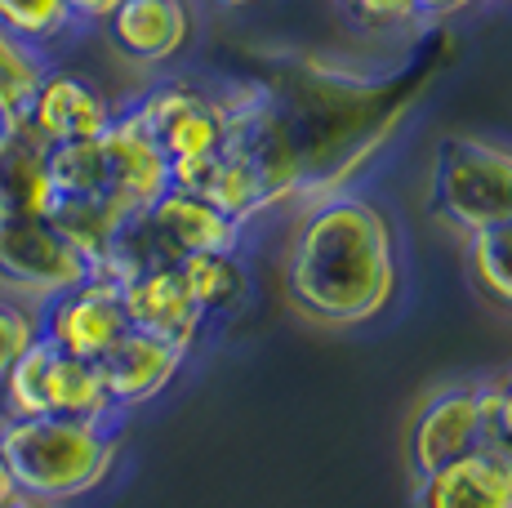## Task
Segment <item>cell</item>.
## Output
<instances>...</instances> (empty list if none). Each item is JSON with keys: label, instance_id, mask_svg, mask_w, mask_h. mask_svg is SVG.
I'll return each instance as SVG.
<instances>
[{"label": "cell", "instance_id": "4316f807", "mask_svg": "<svg viewBox=\"0 0 512 508\" xmlns=\"http://www.w3.org/2000/svg\"><path fill=\"white\" fill-rule=\"evenodd\" d=\"M477 5H486V0H415V27L455 23V18L472 14Z\"/></svg>", "mask_w": 512, "mask_h": 508}, {"label": "cell", "instance_id": "5bb4252c", "mask_svg": "<svg viewBox=\"0 0 512 508\" xmlns=\"http://www.w3.org/2000/svg\"><path fill=\"white\" fill-rule=\"evenodd\" d=\"M121 304H125V317H130L134 330L156 335V339H170V344H179L183 353H192L196 339H201L205 326H210V321H205V312L196 308L192 290H187L179 263L125 281V286H121Z\"/></svg>", "mask_w": 512, "mask_h": 508}, {"label": "cell", "instance_id": "7c38bea8", "mask_svg": "<svg viewBox=\"0 0 512 508\" xmlns=\"http://www.w3.org/2000/svg\"><path fill=\"white\" fill-rule=\"evenodd\" d=\"M98 148L107 156V183H112V201L121 210L143 214L170 188V161L130 103L116 107L112 125L98 134Z\"/></svg>", "mask_w": 512, "mask_h": 508}, {"label": "cell", "instance_id": "2e32d148", "mask_svg": "<svg viewBox=\"0 0 512 508\" xmlns=\"http://www.w3.org/2000/svg\"><path fill=\"white\" fill-rule=\"evenodd\" d=\"M147 219L179 259H187V254H236L245 237V223L228 219L219 205L183 188H165L147 205Z\"/></svg>", "mask_w": 512, "mask_h": 508}, {"label": "cell", "instance_id": "4dcf8cb0", "mask_svg": "<svg viewBox=\"0 0 512 508\" xmlns=\"http://www.w3.org/2000/svg\"><path fill=\"white\" fill-rule=\"evenodd\" d=\"M18 486H14V477H9V464H5V455H0V504L9 500V495H14Z\"/></svg>", "mask_w": 512, "mask_h": 508}, {"label": "cell", "instance_id": "ffe728a7", "mask_svg": "<svg viewBox=\"0 0 512 508\" xmlns=\"http://www.w3.org/2000/svg\"><path fill=\"white\" fill-rule=\"evenodd\" d=\"M54 344L36 339L0 379V419H45L49 415V366H54Z\"/></svg>", "mask_w": 512, "mask_h": 508}, {"label": "cell", "instance_id": "4fadbf2b", "mask_svg": "<svg viewBox=\"0 0 512 508\" xmlns=\"http://www.w3.org/2000/svg\"><path fill=\"white\" fill-rule=\"evenodd\" d=\"M187 353L170 339H156V335H143V330H125L103 357L94 361L98 375H103V388L112 397L116 410H134V406H147L152 397H161L165 388L179 379Z\"/></svg>", "mask_w": 512, "mask_h": 508}, {"label": "cell", "instance_id": "6da1fadb", "mask_svg": "<svg viewBox=\"0 0 512 508\" xmlns=\"http://www.w3.org/2000/svg\"><path fill=\"white\" fill-rule=\"evenodd\" d=\"M268 90L290 130L294 165H299V201H321L348 192V179L388 143L419 90L406 81H379L317 58H281L268 76Z\"/></svg>", "mask_w": 512, "mask_h": 508}, {"label": "cell", "instance_id": "30bf717a", "mask_svg": "<svg viewBox=\"0 0 512 508\" xmlns=\"http://www.w3.org/2000/svg\"><path fill=\"white\" fill-rule=\"evenodd\" d=\"M415 508H512V437L490 424L472 455L423 473Z\"/></svg>", "mask_w": 512, "mask_h": 508}, {"label": "cell", "instance_id": "d6986e66", "mask_svg": "<svg viewBox=\"0 0 512 508\" xmlns=\"http://www.w3.org/2000/svg\"><path fill=\"white\" fill-rule=\"evenodd\" d=\"M179 272L192 290L196 308L205 312V321L232 317L250 295V277H245L241 254H187L179 259Z\"/></svg>", "mask_w": 512, "mask_h": 508}, {"label": "cell", "instance_id": "5b68a950", "mask_svg": "<svg viewBox=\"0 0 512 508\" xmlns=\"http://www.w3.org/2000/svg\"><path fill=\"white\" fill-rule=\"evenodd\" d=\"M90 277L85 254L45 219H0V286L14 299L41 308L45 299Z\"/></svg>", "mask_w": 512, "mask_h": 508}, {"label": "cell", "instance_id": "1f68e13d", "mask_svg": "<svg viewBox=\"0 0 512 508\" xmlns=\"http://www.w3.org/2000/svg\"><path fill=\"white\" fill-rule=\"evenodd\" d=\"M219 9H250V5H259V0H214Z\"/></svg>", "mask_w": 512, "mask_h": 508}, {"label": "cell", "instance_id": "ba28073f", "mask_svg": "<svg viewBox=\"0 0 512 508\" xmlns=\"http://www.w3.org/2000/svg\"><path fill=\"white\" fill-rule=\"evenodd\" d=\"M490 424H495V384H468L437 393L410 428V468H415V477L450 464V459L472 455L486 442Z\"/></svg>", "mask_w": 512, "mask_h": 508}, {"label": "cell", "instance_id": "f1b7e54d", "mask_svg": "<svg viewBox=\"0 0 512 508\" xmlns=\"http://www.w3.org/2000/svg\"><path fill=\"white\" fill-rule=\"evenodd\" d=\"M495 428L512 437V379L495 384Z\"/></svg>", "mask_w": 512, "mask_h": 508}, {"label": "cell", "instance_id": "7a4b0ae2", "mask_svg": "<svg viewBox=\"0 0 512 508\" xmlns=\"http://www.w3.org/2000/svg\"><path fill=\"white\" fill-rule=\"evenodd\" d=\"M397 232L383 205L361 192L312 201L285 250V295L308 321L352 330L383 317L397 299Z\"/></svg>", "mask_w": 512, "mask_h": 508}, {"label": "cell", "instance_id": "277c9868", "mask_svg": "<svg viewBox=\"0 0 512 508\" xmlns=\"http://www.w3.org/2000/svg\"><path fill=\"white\" fill-rule=\"evenodd\" d=\"M432 214L464 237L512 223V143L450 134L432 152Z\"/></svg>", "mask_w": 512, "mask_h": 508}, {"label": "cell", "instance_id": "3957f363", "mask_svg": "<svg viewBox=\"0 0 512 508\" xmlns=\"http://www.w3.org/2000/svg\"><path fill=\"white\" fill-rule=\"evenodd\" d=\"M0 455L23 495L45 504H72L98 491L121 459L116 424H76V419H0Z\"/></svg>", "mask_w": 512, "mask_h": 508}, {"label": "cell", "instance_id": "cb8c5ba5", "mask_svg": "<svg viewBox=\"0 0 512 508\" xmlns=\"http://www.w3.org/2000/svg\"><path fill=\"white\" fill-rule=\"evenodd\" d=\"M45 67H49V58L41 50L23 45L18 36H9L0 27V121L27 112V99H32L36 81L45 76Z\"/></svg>", "mask_w": 512, "mask_h": 508}, {"label": "cell", "instance_id": "44dd1931", "mask_svg": "<svg viewBox=\"0 0 512 508\" xmlns=\"http://www.w3.org/2000/svg\"><path fill=\"white\" fill-rule=\"evenodd\" d=\"M0 27L9 36H18L23 45L41 50L49 58V50L67 45L72 36H81L67 0H0Z\"/></svg>", "mask_w": 512, "mask_h": 508}, {"label": "cell", "instance_id": "ac0fdd59", "mask_svg": "<svg viewBox=\"0 0 512 508\" xmlns=\"http://www.w3.org/2000/svg\"><path fill=\"white\" fill-rule=\"evenodd\" d=\"M45 219L54 223V228L85 254V263H90V277H94L98 259L107 254L112 237L121 232V223L130 219V210H121L112 197H54V205H49Z\"/></svg>", "mask_w": 512, "mask_h": 508}, {"label": "cell", "instance_id": "e0dca14e", "mask_svg": "<svg viewBox=\"0 0 512 508\" xmlns=\"http://www.w3.org/2000/svg\"><path fill=\"white\" fill-rule=\"evenodd\" d=\"M49 415L76 419V424H121V410L112 406L94 361L54 353L49 366Z\"/></svg>", "mask_w": 512, "mask_h": 508}, {"label": "cell", "instance_id": "603a6c76", "mask_svg": "<svg viewBox=\"0 0 512 508\" xmlns=\"http://www.w3.org/2000/svg\"><path fill=\"white\" fill-rule=\"evenodd\" d=\"M49 183H54V197H112L107 156L98 139L49 148Z\"/></svg>", "mask_w": 512, "mask_h": 508}, {"label": "cell", "instance_id": "d4e9b609", "mask_svg": "<svg viewBox=\"0 0 512 508\" xmlns=\"http://www.w3.org/2000/svg\"><path fill=\"white\" fill-rule=\"evenodd\" d=\"M339 14L366 36H392L415 27V0H339Z\"/></svg>", "mask_w": 512, "mask_h": 508}, {"label": "cell", "instance_id": "f546056e", "mask_svg": "<svg viewBox=\"0 0 512 508\" xmlns=\"http://www.w3.org/2000/svg\"><path fill=\"white\" fill-rule=\"evenodd\" d=\"M0 508H54V504L36 500V495H23V491H14V495H9V500L0 504Z\"/></svg>", "mask_w": 512, "mask_h": 508}, {"label": "cell", "instance_id": "83f0119b", "mask_svg": "<svg viewBox=\"0 0 512 508\" xmlns=\"http://www.w3.org/2000/svg\"><path fill=\"white\" fill-rule=\"evenodd\" d=\"M121 5L125 0H67V9H72V18H76L81 32H98V27H103Z\"/></svg>", "mask_w": 512, "mask_h": 508}, {"label": "cell", "instance_id": "7402d4cb", "mask_svg": "<svg viewBox=\"0 0 512 508\" xmlns=\"http://www.w3.org/2000/svg\"><path fill=\"white\" fill-rule=\"evenodd\" d=\"M468 272L472 286L495 308L512 312V223H495L468 237Z\"/></svg>", "mask_w": 512, "mask_h": 508}, {"label": "cell", "instance_id": "484cf974", "mask_svg": "<svg viewBox=\"0 0 512 508\" xmlns=\"http://www.w3.org/2000/svg\"><path fill=\"white\" fill-rule=\"evenodd\" d=\"M36 339H41V312L14 295L0 299V379Z\"/></svg>", "mask_w": 512, "mask_h": 508}, {"label": "cell", "instance_id": "d6a6232c", "mask_svg": "<svg viewBox=\"0 0 512 508\" xmlns=\"http://www.w3.org/2000/svg\"><path fill=\"white\" fill-rule=\"evenodd\" d=\"M495 5H512V0H495Z\"/></svg>", "mask_w": 512, "mask_h": 508}, {"label": "cell", "instance_id": "52a82bcc", "mask_svg": "<svg viewBox=\"0 0 512 508\" xmlns=\"http://www.w3.org/2000/svg\"><path fill=\"white\" fill-rule=\"evenodd\" d=\"M36 312H41L45 344H54L58 353L81 357V361H98L130 330V317H125V304H121V286L103 281V277H85L81 286L45 299Z\"/></svg>", "mask_w": 512, "mask_h": 508}, {"label": "cell", "instance_id": "9c48e42d", "mask_svg": "<svg viewBox=\"0 0 512 508\" xmlns=\"http://www.w3.org/2000/svg\"><path fill=\"white\" fill-rule=\"evenodd\" d=\"M116 107L107 99V90L94 81L90 72H76V67L49 63L45 76L36 81L32 99H27V125L49 143H81V139H98V134L112 125Z\"/></svg>", "mask_w": 512, "mask_h": 508}, {"label": "cell", "instance_id": "8fae6325", "mask_svg": "<svg viewBox=\"0 0 512 508\" xmlns=\"http://www.w3.org/2000/svg\"><path fill=\"white\" fill-rule=\"evenodd\" d=\"M98 32L130 67L156 72L192 50L196 9L192 0H125Z\"/></svg>", "mask_w": 512, "mask_h": 508}, {"label": "cell", "instance_id": "8992f818", "mask_svg": "<svg viewBox=\"0 0 512 508\" xmlns=\"http://www.w3.org/2000/svg\"><path fill=\"white\" fill-rule=\"evenodd\" d=\"M139 121L161 143L165 161H192V156L219 152L223 143V112L210 85H196L187 76H165L147 85L139 99L130 103Z\"/></svg>", "mask_w": 512, "mask_h": 508}, {"label": "cell", "instance_id": "9a60e30c", "mask_svg": "<svg viewBox=\"0 0 512 508\" xmlns=\"http://www.w3.org/2000/svg\"><path fill=\"white\" fill-rule=\"evenodd\" d=\"M54 205L49 183V143L27 116L0 121V219H36Z\"/></svg>", "mask_w": 512, "mask_h": 508}]
</instances>
